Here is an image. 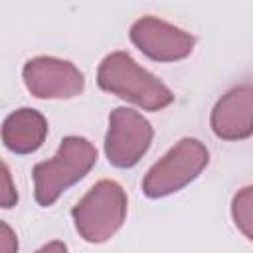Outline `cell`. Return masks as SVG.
Listing matches in <instances>:
<instances>
[{"label":"cell","instance_id":"obj_12","mask_svg":"<svg viewBox=\"0 0 253 253\" xmlns=\"http://www.w3.org/2000/svg\"><path fill=\"white\" fill-rule=\"evenodd\" d=\"M0 253H18L16 231L2 219H0Z\"/></svg>","mask_w":253,"mask_h":253},{"label":"cell","instance_id":"obj_2","mask_svg":"<svg viewBox=\"0 0 253 253\" xmlns=\"http://www.w3.org/2000/svg\"><path fill=\"white\" fill-rule=\"evenodd\" d=\"M97 164V148L83 136H65L53 158L38 162L32 170L34 196L42 208H49L57 198Z\"/></svg>","mask_w":253,"mask_h":253},{"label":"cell","instance_id":"obj_8","mask_svg":"<svg viewBox=\"0 0 253 253\" xmlns=\"http://www.w3.org/2000/svg\"><path fill=\"white\" fill-rule=\"evenodd\" d=\"M211 130L223 140H245L253 132V89L239 85L229 89L211 109Z\"/></svg>","mask_w":253,"mask_h":253},{"label":"cell","instance_id":"obj_7","mask_svg":"<svg viewBox=\"0 0 253 253\" xmlns=\"http://www.w3.org/2000/svg\"><path fill=\"white\" fill-rule=\"evenodd\" d=\"M130 42L150 59L154 61H178L192 53L194 36L186 30L156 18L142 16L130 26Z\"/></svg>","mask_w":253,"mask_h":253},{"label":"cell","instance_id":"obj_3","mask_svg":"<svg viewBox=\"0 0 253 253\" xmlns=\"http://www.w3.org/2000/svg\"><path fill=\"white\" fill-rule=\"evenodd\" d=\"M128 200L115 180H99L73 206L71 217L77 233L89 243L109 241L125 223Z\"/></svg>","mask_w":253,"mask_h":253},{"label":"cell","instance_id":"obj_5","mask_svg":"<svg viewBox=\"0 0 253 253\" xmlns=\"http://www.w3.org/2000/svg\"><path fill=\"white\" fill-rule=\"evenodd\" d=\"M154 138L152 125L138 113L126 107H117L109 115L105 136V154L115 168H132L148 152Z\"/></svg>","mask_w":253,"mask_h":253},{"label":"cell","instance_id":"obj_13","mask_svg":"<svg viewBox=\"0 0 253 253\" xmlns=\"http://www.w3.org/2000/svg\"><path fill=\"white\" fill-rule=\"evenodd\" d=\"M36 253H67V245L63 243V241H49V243H45V245H42Z\"/></svg>","mask_w":253,"mask_h":253},{"label":"cell","instance_id":"obj_11","mask_svg":"<svg viewBox=\"0 0 253 253\" xmlns=\"http://www.w3.org/2000/svg\"><path fill=\"white\" fill-rule=\"evenodd\" d=\"M18 202V190L14 186L10 168L6 166L4 160H0V208L10 210Z\"/></svg>","mask_w":253,"mask_h":253},{"label":"cell","instance_id":"obj_1","mask_svg":"<svg viewBox=\"0 0 253 253\" xmlns=\"http://www.w3.org/2000/svg\"><path fill=\"white\" fill-rule=\"evenodd\" d=\"M97 83L103 91L134 103L144 111H162L174 101L168 85L140 67L126 51H113L103 57L97 69Z\"/></svg>","mask_w":253,"mask_h":253},{"label":"cell","instance_id":"obj_10","mask_svg":"<svg viewBox=\"0 0 253 253\" xmlns=\"http://www.w3.org/2000/svg\"><path fill=\"white\" fill-rule=\"evenodd\" d=\"M253 188L251 186H245L241 188L235 196H233V204H231V217L237 225V229L247 237L251 239L253 233H251V219H253Z\"/></svg>","mask_w":253,"mask_h":253},{"label":"cell","instance_id":"obj_6","mask_svg":"<svg viewBox=\"0 0 253 253\" xmlns=\"http://www.w3.org/2000/svg\"><path fill=\"white\" fill-rule=\"evenodd\" d=\"M22 79L36 99H73L85 87V77L67 59L38 55L24 63Z\"/></svg>","mask_w":253,"mask_h":253},{"label":"cell","instance_id":"obj_4","mask_svg":"<svg viewBox=\"0 0 253 253\" xmlns=\"http://www.w3.org/2000/svg\"><path fill=\"white\" fill-rule=\"evenodd\" d=\"M208 162L210 152L206 144L198 138L186 136L148 168L142 178V192L152 200L180 192L204 172Z\"/></svg>","mask_w":253,"mask_h":253},{"label":"cell","instance_id":"obj_9","mask_svg":"<svg viewBox=\"0 0 253 253\" xmlns=\"http://www.w3.org/2000/svg\"><path fill=\"white\" fill-rule=\"evenodd\" d=\"M4 146L14 154H32L36 152L47 136L45 117L30 107L12 111L0 128Z\"/></svg>","mask_w":253,"mask_h":253}]
</instances>
